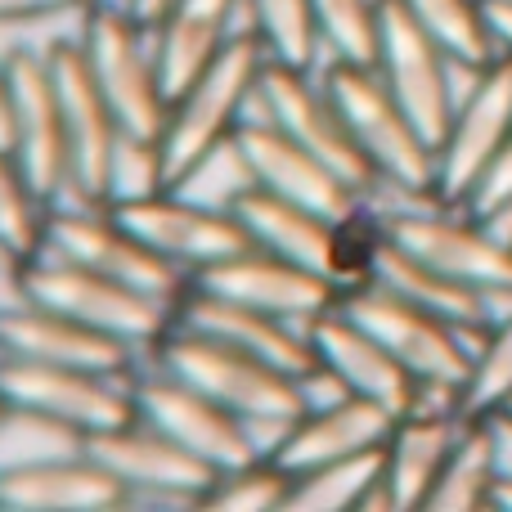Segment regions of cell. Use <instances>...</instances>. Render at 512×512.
Instances as JSON below:
<instances>
[{
	"label": "cell",
	"mask_w": 512,
	"mask_h": 512,
	"mask_svg": "<svg viewBox=\"0 0 512 512\" xmlns=\"http://www.w3.org/2000/svg\"><path fill=\"white\" fill-rule=\"evenodd\" d=\"M153 364L194 382L216 405L243 418L256 432V441L265 445V454L310 409L306 378H292V373L274 369V364L256 360L248 351H234V346L185 324H171V333L153 346Z\"/></svg>",
	"instance_id": "1"
},
{
	"label": "cell",
	"mask_w": 512,
	"mask_h": 512,
	"mask_svg": "<svg viewBox=\"0 0 512 512\" xmlns=\"http://www.w3.org/2000/svg\"><path fill=\"white\" fill-rule=\"evenodd\" d=\"M324 86L337 99V108H342L355 149L364 153V162L378 176V189L414 194V198H441L436 194V149L423 140L414 117L400 108V99L378 77V68L328 59Z\"/></svg>",
	"instance_id": "2"
},
{
	"label": "cell",
	"mask_w": 512,
	"mask_h": 512,
	"mask_svg": "<svg viewBox=\"0 0 512 512\" xmlns=\"http://www.w3.org/2000/svg\"><path fill=\"white\" fill-rule=\"evenodd\" d=\"M265 45L252 32H239L216 63L171 104L167 126L158 135V153H162V171H167V189H176L189 171H198L216 149L234 140L239 122L248 117L256 81L265 68Z\"/></svg>",
	"instance_id": "3"
},
{
	"label": "cell",
	"mask_w": 512,
	"mask_h": 512,
	"mask_svg": "<svg viewBox=\"0 0 512 512\" xmlns=\"http://www.w3.org/2000/svg\"><path fill=\"white\" fill-rule=\"evenodd\" d=\"M234 216L248 225L256 248L324 274L342 292L355 288V283H369L373 248H378L382 230L364 212L351 216V221H328L310 207L288 203V198L270 194L261 185H248L234 198Z\"/></svg>",
	"instance_id": "4"
},
{
	"label": "cell",
	"mask_w": 512,
	"mask_h": 512,
	"mask_svg": "<svg viewBox=\"0 0 512 512\" xmlns=\"http://www.w3.org/2000/svg\"><path fill=\"white\" fill-rule=\"evenodd\" d=\"M14 288L23 301H36V306H50L59 315L81 319L86 328H99V333L117 337V342H131L135 351L158 346L171 333V324H176L171 306H162V301L144 297V292L54 252H36L27 261H18Z\"/></svg>",
	"instance_id": "5"
},
{
	"label": "cell",
	"mask_w": 512,
	"mask_h": 512,
	"mask_svg": "<svg viewBox=\"0 0 512 512\" xmlns=\"http://www.w3.org/2000/svg\"><path fill=\"white\" fill-rule=\"evenodd\" d=\"M77 45L86 54L90 77L99 81L104 99L113 104L122 131L131 140H158L162 126H167L171 99L162 90L149 27L135 23L117 0H95L81 14Z\"/></svg>",
	"instance_id": "6"
},
{
	"label": "cell",
	"mask_w": 512,
	"mask_h": 512,
	"mask_svg": "<svg viewBox=\"0 0 512 512\" xmlns=\"http://www.w3.org/2000/svg\"><path fill=\"white\" fill-rule=\"evenodd\" d=\"M41 252L90 265V270L108 274V279L126 283V288L144 292V297L162 301V306H171V310L194 288V274L180 270L167 256H158L144 239H135L108 207H81V203L50 207Z\"/></svg>",
	"instance_id": "7"
},
{
	"label": "cell",
	"mask_w": 512,
	"mask_h": 512,
	"mask_svg": "<svg viewBox=\"0 0 512 512\" xmlns=\"http://www.w3.org/2000/svg\"><path fill=\"white\" fill-rule=\"evenodd\" d=\"M337 306L364 324L423 387H468L472 378V351L463 342V328L432 310L405 301L400 292L382 283H355L337 297Z\"/></svg>",
	"instance_id": "8"
},
{
	"label": "cell",
	"mask_w": 512,
	"mask_h": 512,
	"mask_svg": "<svg viewBox=\"0 0 512 512\" xmlns=\"http://www.w3.org/2000/svg\"><path fill=\"white\" fill-rule=\"evenodd\" d=\"M135 373H99L72 364H36L0 355V400L9 409H32L72 432H108L140 418L135 409Z\"/></svg>",
	"instance_id": "9"
},
{
	"label": "cell",
	"mask_w": 512,
	"mask_h": 512,
	"mask_svg": "<svg viewBox=\"0 0 512 512\" xmlns=\"http://www.w3.org/2000/svg\"><path fill=\"white\" fill-rule=\"evenodd\" d=\"M45 59H50V77H54V90H59L68 149H72V185H68V194H63V203L108 207V194H113V162H117V149H122L126 131H122V122H117L113 104L104 99V90H99V81L90 77L77 36H72V41L59 36V41L45 50Z\"/></svg>",
	"instance_id": "10"
},
{
	"label": "cell",
	"mask_w": 512,
	"mask_h": 512,
	"mask_svg": "<svg viewBox=\"0 0 512 512\" xmlns=\"http://www.w3.org/2000/svg\"><path fill=\"white\" fill-rule=\"evenodd\" d=\"M378 225L396 248H405L423 265L468 283V288H512V243L490 234L463 207L432 198L423 207H396V212L378 216Z\"/></svg>",
	"instance_id": "11"
},
{
	"label": "cell",
	"mask_w": 512,
	"mask_h": 512,
	"mask_svg": "<svg viewBox=\"0 0 512 512\" xmlns=\"http://www.w3.org/2000/svg\"><path fill=\"white\" fill-rule=\"evenodd\" d=\"M252 104H256V113H248V117H270L292 140H301L310 153H319L337 176L351 180L364 198L378 194V176H373V167L364 162V153L355 149L342 108L328 95L324 77H315V68L265 59Z\"/></svg>",
	"instance_id": "12"
},
{
	"label": "cell",
	"mask_w": 512,
	"mask_h": 512,
	"mask_svg": "<svg viewBox=\"0 0 512 512\" xmlns=\"http://www.w3.org/2000/svg\"><path fill=\"white\" fill-rule=\"evenodd\" d=\"M135 409L140 423L158 427L162 436L180 445V450L198 454L203 463H212L216 472L243 468V463L261 459L265 445L256 441V432L243 418H234L225 405H216L207 391H198L194 382L176 378L167 369H135Z\"/></svg>",
	"instance_id": "13"
},
{
	"label": "cell",
	"mask_w": 512,
	"mask_h": 512,
	"mask_svg": "<svg viewBox=\"0 0 512 512\" xmlns=\"http://www.w3.org/2000/svg\"><path fill=\"white\" fill-rule=\"evenodd\" d=\"M378 77L391 86L423 140L441 149L445 135L454 126V77H450V54L414 23L400 0H382L378 14V59H373Z\"/></svg>",
	"instance_id": "14"
},
{
	"label": "cell",
	"mask_w": 512,
	"mask_h": 512,
	"mask_svg": "<svg viewBox=\"0 0 512 512\" xmlns=\"http://www.w3.org/2000/svg\"><path fill=\"white\" fill-rule=\"evenodd\" d=\"M108 212H113L135 239H144L158 256L176 261L180 270H189V274L252 248V234H248V225L234 216V207L198 203V198L180 194V189H158V194H149V198H126V203H113Z\"/></svg>",
	"instance_id": "15"
},
{
	"label": "cell",
	"mask_w": 512,
	"mask_h": 512,
	"mask_svg": "<svg viewBox=\"0 0 512 512\" xmlns=\"http://www.w3.org/2000/svg\"><path fill=\"white\" fill-rule=\"evenodd\" d=\"M230 144L239 149L252 185L270 189V194L288 198V203L310 207V212L328 216V221H351V216L364 212L360 189L346 176H337L301 140H292L283 126H274L270 117H243Z\"/></svg>",
	"instance_id": "16"
},
{
	"label": "cell",
	"mask_w": 512,
	"mask_h": 512,
	"mask_svg": "<svg viewBox=\"0 0 512 512\" xmlns=\"http://www.w3.org/2000/svg\"><path fill=\"white\" fill-rule=\"evenodd\" d=\"M9 81H14V158L27 171L32 189L45 203H63L72 185V149L63 126L59 90L50 77V59L41 45H14L5 50Z\"/></svg>",
	"instance_id": "17"
},
{
	"label": "cell",
	"mask_w": 512,
	"mask_h": 512,
	"mask_svg": "<svg viewBox=\"0 0 512 512\" xmlns=\"http://www.w3.org/2000/svg\"><path fill=\"white\" fill-rule=\"evenodd\" d=\"M81 450L90 459H99L126 490L131 504L153 499V504H194L203 508V495L212 490V481L221 472L212 463H203L198 454L180 450L171 436H162L149 423H126V427H108V432H90L81 436Z\"/></svg>",
	"instance_id": "18"
},
{
	"label": "cell",
	"mask_w": 512,
	"mask_h": 512,
	"mask_svg": "<svg viewBox=\"0 0 512 512\" xmlns=\"http://www.w3.org/2000/svg\"><path fill=\"white\" fill-rule=\"evenodd\" d=\"M194 288H207L216 297H230V301H243L252 310H265V315H279L288 324H301L306 328L319 310H328L342 288L324 274L306 270V265H292L283 256L265 252V248H243L225 261H212L194 274Z\"/></svg>",
	"instance_id": "19"
},
{
	"label": "cell",
	"mask_w": 512,
	"mask_h": 512,
	"mask_svg": "<svg viewBox=\"0 0 512 512\" xmlns=\"http://www.w3.org/2000/svg\"><path fill=\"white\" fill-rule=\"evenodd\" d=\"M306 337L319 355V369H324L328 378L342 382L351 396L378 400V405H387L391 414H400V418L418 409V391H423V382H418L414 373H409L405 364H400L396 355L369 333V328L355 324L337 301L310 319Z\"/></svg>",
	"instance_id": "20"
},
{
	"label": "cell",
	"mask_w": 512,
	"mask_h": 512,
	"mask_svg": "<svg viewBox=\"0 0 512 512\" xmlns=\"http://www.w3.org/2000/svg\"><path fill=\"white\" fill-rule=\"evenodd\" d=\"M512 131V54H499L486 68L481 86L454 113L445 144L436 149V194L450 207H463L481 171L504 149Z\"/></svg>",
	"instance_id": "21"
},
{
	"label": "cell",
	"mask_w": 512,
	"mask_h": 512,
	"mask_svg": "<svg viewBox=\"0 0 512 512\" xmlns=\"http://www.w3.org/2000/svg\"><path fill=\"white\" fill-rule=\"evenodd\" d=\"M0 355L9 360H36V364H72V369H99V373H135L140 351L131 342L86 328L81 319L59 315L50 306L18 297L14 306H0Z\"/></svg>",
	"instance_id": "22"
},
{
	"label": "cell",
	"mask_w": 512,
	"mask_h": 512,
	"mask_svg": "<svg viewBox=\"0 0 512 512\" xmlns=\"http://www.w3.org/2000/svg\"><path fill=\"white\" fill-rule=\"evenodd\" d=\"M396 423H400V414H391L387 405L346 391V396L310 405L270 445V459L279 468H288L292 477H301V472L324 468V463L351 459V454H364V450H382L391 441V432H396Z\"/></svg>",
	"instance_id": "23"
},
{
	"label": "cell",
	"mask_w": 512,
	"mask_h": 512,
	"mask_svg": "<svg viewBox=\"0 0 512 512\" xmlns=\"http://www.w3.org/2000/svg\"><path fill=\"white\" fill-rule=\"evenodd\" d=\"M176 324L198 328V333L234 346V351H248L256 360L292 373V378H310V373L319 369V355L301 324H288V319H279V315L252 310V306H243V301L216 297V292H207V288L185 292V301L176 306Z\"/></svg>",
	"instance_id": "24"
},
{
	"label": "cell",
	"mask_w": 512,
	"mask_h": 512,
	"mask_svg": "<svg viewBox=\"0 0 512 512\" xmlns=\"http://www.w3.org/2000/svg\"><path fill=\"white\" fill-rule=\"evenodd\" d=\"M131 508V490L86 450L0 468V512H113Z\"/></svg>",
	"instance_id": "25"
},
{
	"label": "cell",
	"mask_w": 512,
	"mask_h": 512,
	"mask_svg": "<svg viewBox=\"0 0 512 512\" xmlns=\"http://www.w3.org/2000/svg\"><path fill=\"white\" fill-rule=\"evenodd\" d=\"M248 23L243 0H171L158 27H149L153 59L162 72V90L176 104L198 77L216 63V54L243 32L234 23Z\"/></svg>",
	"instance_id": "26"
},
{
	"label": "cell",
	"mask_w": 512,
	"mask_h": 512,
	"mask_svg": "<svg viewBox=\"0 0 512 512\" xmlns=\"http://www.w3.org/2000/svg\"><path fill=\"white\" fill-rule=\"evenodd\" d=\"M463 432H468V414L459 409H414L400 418L387 441V490L396 499V512L427 508V495L441 481Z\"/></svg>",
	"instance_id": "27"
},
{
	"label": "cell",
	"mask_w": 512,
	"mask_h": 512,
	"mask_svg": "<svg viewBox=\"0 0 512 512\" xmlns=\"http://www.w3.org/2000/svg\"><path fill=\"white\" fill-rule=\"evenodd\" d=\"M378 230H382V225H378ZM369 279L382 283V288H391V292H400V297L414 301V306L432 310V315L450 319V324H459V328H490L486 301H481L477 288H468V283H459V279H450V274L423 265L418 256H409L405 248H396L387 234H382L378 248H373Z\"/></svg>",
	"instance_id": "28"
},
{
	"label": "cell",
	"mask_w": 512,
	"mask_h": 512,
	"mask_svg": "<svg viewBox=\"0 0 512 512\" xmlns=\"http://www.w3.org/2000/svg\"><path fill=\"white\" fill-rule=\"evenodd\" d=\"M387 477V445L382 450H364L351 459L310 468L292 477L288 512H364L369 495Z\"/></svg>",
	"instance_id": "29"
},
{
	"label": "cell",
	"mask_w": 512,
	"mask_h": 512,
	"mask_svg": "<svg viewBox=\"0 0 512 512\" xmlns=\"http://www.w3.org/2000/svg\"><path fill=\"white\" fill-rule=\"evenodd\" d=\"M499 468L490 454V436L481 427V418H468V432L459 436L450 463H445L441 481L432 486L423 512H477L490 508V486H495Z\"/></svg>",
	"instance_id": "30"
},
{
	"label": "cell",
	"mask_w": 512,
	"mask_h": 512,
	"mask_svg": "<svg viewBox=\"0 0 512 512\" xmlns=\"http://www.w3.org/2000/svg\"><path fill=\"white\" fill-rule=\"evenodd\" d=\"M400 5L454 59H472V63L499 59V41L486 23V5L481 0H400Z\"/></svg>",
	"instance_id": "31"
},
{
	"label": "cell",
	"mask_w": 512,
	"mask_h": 512,
	"mask_svg": "<svg viewBox=\"0 0 512 512\" xmlns=\"http://www.w3.org/2000/svg\"><path fill=\"white\" fill-rule=\"evenodd\" d=\"M243 9H248V32L265 45L270 59L315 68L324 41H319L310 0H243Z\"/></svg>",
	"instance_id": "32"
},
{
	"label": "cell",
	"mask_w": 512,
	"mask_h": 512,
	"mask_svg": "<svg viewBox=\"0 0 512 512\" xmlns=\"http://www.w3.org/2000/svg\"><path fill=\"white\" fill-rule=\"evenodd\" d=\"M45 216H50V203L32 189V180L18 167L14 153L0 149V252L14 265L41 252Z\"/></svg>",
	"instance_id": "33"
},
{
	"label": "cell",
	"mask_w": 512,
	"mask_h": 512,
	"mask_svg": "<svg viewBox=\"0 0 512 512\" xmlns=\"http://www.w3.org/2000/svg\"><path fill=\"white\" fill-rule=\"evenodd\" d=\"M292 495V472L279 468L270 454L230 468L212 481V490L203 495L207 512H288Z\"/></svg>",
	"instance_id": "34"
},
{
	"label": "cell",
	"mask_w": 512,
	"mask_h": 512,
	"mask_svg": "<svg viewBox=\"0 0 512 512\" xmlns=\"http://www.w3.org/2000/svg\"><path fill=\"white\" fill-rule=\"evenodd\" d=\"M315 27L328 59L369 63L378 59V14L382 0H310Z\"/></svg>",
	"instance_id": "35"
},
{
	"label": "cell",
	"mask_w": 512,
	"mask_h": 512,
	"mask_svg": "<svg viewBox=\"0 0 512 512\" xmlns=\"http://www.w3.org/2000/svg\"><path fill=\"white\" fill-rule=\"evenodd\" d=\"M512 400V315L490 328L481 355L472 360V378L463 387V414L477 418Z\"/></svg>",
	"instance_id": "36"
},
{
	"label": "cell",
	"mask_w": 512,
	"mask_h": 512,
	"mask_svg": "<svg viewBox=\"0 0 512 512\" xmlns=\"http://www.w3.org/2000/svg\"><path fill=\"white\" fill-rule=\"evenodd\" d=\"M504 207H512V131H508L504 149L490 158V167L481 171V180L472 185V194L463 198V212H472L477 221L504 212Z\"/></svg>",
	"instance_id": "37"
},
{
	"label": "cell",
	"mask_w": 512,
	"mask_h": 512,
	"mask_svg": "<svg viewBox=\"0 0 512 512\" xmlns=\"http://www.w3.org/2000/svg\"><path fill=\"white\" fill-rule=\"evenodd\" d=\"M95 0H0V32L45 27L63 14H86Z\"/></svg>",
	"instance_id": "38"
},
{
	"label": "cell",
	"mask_w": 512,
	"mask_h": 512,
	"mask_svg": "<svg viewBox=\"0 0 512 512\" xmlns=\"http://www.w3.org/2000/svg\"><path fill=\"white\" fill-rule=\"evenodd\" d=\"M477 418H481V427H486V436H490V454H495L499 477H512V409L499 405V409L477 414Z\"/></svg>",
	"instance_id": "39"
},
{
	"label": "cell",
	"mask_w": 512,
	"mask_h": 512,
	"mask_svg": "<svg viewBox=\"0 0 512 512\" xmlns=\"http://www.w3.org/2000/svg\"><path fill=\"white\" fill-rule=\"evenodd\" d=\"M0 149H14V81L5 54H0Z\"/></svg>",
	"instance_id": "40"
},
{
	"label": "cell",
	"mask_w": 512,
	"mask_h": 512,
	"mask_svg": "<svg viewBox=\"0 0 512 512\" xmlns=\"http://www.w3.org/2000/svg\"><path fill=\"white\" fill-rule=\"evenodd\" d=\"M486 5V23L499 41V54H512V0H481Z\"/></svg>",
	"instance_id": "41"
},
{
	"label": "cell",
	"mask_w": 512,
	"mask_h": 512,
	"mask_svg": "<svg viewBox=\"0 0 512 512\" xmlns=\"http://www.w3.org/2000/svg\"><path fill=\"white\" fill-rule=\"evenodd\" d=\"M117 5H122L140 27H158L162 14L171 9V0H117Z\"/></svg>",
	"instance_id": "42"
},
{
	"label": "cell",
	"mask_w": 512,
	"mask_h": 512,
	"mask_svg": "<svg viewBox=\"0 0 512 512\" xmlns=\"http://www.w3.org/2000/svg\"><path fill=\"white\" fill-rule=\"evenodd\" d=\"M490 508L512 512V477H495V486H490Z\"/></svg>",
	"instance_id": "43"
},
{
	"label": "cell",
	"mask_w": 512,
	"mask_h": 512,
	"mask_svg": "<svg viewBox=\"0 0 512 512\" xmlns=\"http://www.w3.org/2000/svg\"><path fill=\"white\" fill-rule=\"evenodd\" d=\"M5 409H9V405H5V400H0V418H5Z\"/></svg>",
	"instance_id": "44"
},
{
	"label": "cell",
	"mask_w": 512,
	"mask_h": 512,
	"mask_svg": "<svg viewBox=\"0 0 512 512\" xmlns=\"http://www.w3.org/2000/svg\"><path fill=\"white\" fill-rule=\"evenodd\" d=\"M508 409H512V400H508Z\"/></svg>",
	"instance_id": "45"
}]
</instances>
